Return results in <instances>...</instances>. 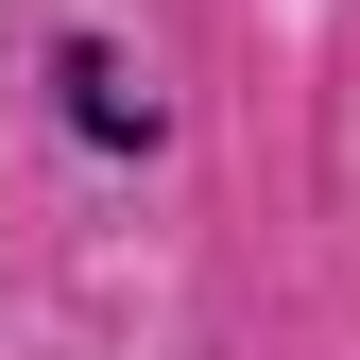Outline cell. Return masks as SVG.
<instances>
[{
	"label": "cell",
	"instance_id": "cell-1",
	"mask_svg": "<svg viewBox=\"0 0 360 360\" xmlns=\"http://www.w3.org/2000/svg\"><path fill=\"white\" fill-rule=\"evenodd\" d=\"M69 103L86 138H155V86H120V52H69Z\"/></svg>",
	"mask_w": 360,
	"mask_h": 360
}]
</instances>
